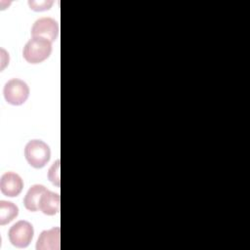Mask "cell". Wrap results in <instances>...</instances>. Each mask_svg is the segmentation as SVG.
<instances>
[{
    "label": "cell",
    "instance_id": "cell-1",
    "mask_svg": "<svg viewBox=\"0 0 250 250\" xmlns=\"http://www.w3.org/2000/svg\"><path fill=\"white\" fill-rule=\"evenodd\" d=\"M52 53V42L41 37H31L23 47L24 60L32 64L40 63L47 60Z\"/></svg>",
    "mask_w": 250,
    "mask_h": 250
},
{
    "label": "cell",
    "instance_id": "cell-2",
    "mask_svg": "<svg viewBox=\"0 0 250 250\" xmlns=\"http://www.w3.org/2000/svg\"><path fill=\"white\" fill-rule=\"evenodd\" d=\"M24 157L28 164L34 168L44 167L51 157L49 146L41 140H31L24 147Z\"/></svg>",
    "mask_w": 250,
    "mask_h": 250
},
{
    "label": "cell",
    "instance_id": "cell-3",
    "mask_svg": "<svg viewBox=\"0 0 250 250\" xmlns=\"http://www.w3.org/2000/svg\"><path fill=\"white\" fill-rule=\"evenodd\" d=\"M3 94L6 102L13 105H21L29 96V87L21 79H10L4 86Z\"/></svg>",
    "mask_w": 250,
    "mask_h": 250
},
{
    "label": "cell",
    "instance_id": "cell-4",
    "mask_svg": "<svg viewBox=\"0 0 250 250\" xmlns=\"http://www.w3.org/2000/svg\"><path fill=\"white\" fill-rule=\"evenodd\" d=\"M34 229L32 225L24 220L18 221L9 229L8 236L10 242L18 248H25L33 238Z\"/></svg>",
    "mask_w": 250,
    "mask_h": 250
},
{
    "label": "cell",
    "instance_id": "cell-5",
    "mask_svg": "<svg viewBox=\"0 0 250 250\" xmlns=\"http://www.w3.org/2000/svg\"><path fill=\"white\" fill-rule=\"evenodd\" d=\"M59 35L58 22L49 17H43L36 20L31 27L32 37H41L54 42Z\"/></svg>",
    "mask_w": 250,
    "mask_h": 250
},
{
    "label": "cell",
    "instance_id": "cell-6",
    "mask_svg": "<svg viewBox=\"0 0 250 250\" xmlns=\"http://www.w3.org/2000/svg\"><path fill=\"white\" fill-rule=\"evenodd\" d=\"M23 188V182L20 175L15 172H6L0 179L1 192L9 197L18 196Z\"/></svg>",
    "mask_w": 250,
    "mask_h": 250
},
{
    "label": "cell",
    "instance_id": "cell-7",
    "mask_svg": "<svg viewBox=\"0 0 250 250\" xmlns=\"http://www.w3.org/2000/svg\"><path fill=\"white\" fill-rule=\"evenodd\" d=\"M61 229L54 227L48 230H43L36 242L37 250H59L60 249Z\"/></svg>",
    "mask_w": 250,
    "mask_h": 250
},
{
    "label": "cell",
    "instance_id": "cell-8",
    "mask_svg": "<svg viewBox=\"0 0 250 250\" xmlns=\"http://www.w3.org/2000/svg\"><path fill=\"white\" fill-rule=\"evenodd\" d=\"M60 194L51 190H46L39 201L38 210L48 216H53L60 211Z\"/></svg>",
    "mask_w": 250,
    "mask_h": 250
},
{
    "label": "cell",
    "instance_id": "cell-9",
    "mask_svg": "<svg viewBox=\"0 0 250 250\" xmlns=\"http://www.w3.org/2000/svg\"><path fill=\"white\" fill-rule=\"evenodd\" d=\"M46 190H47V188L43 185L37 184V185L31 186L23 198L24 207L31 212L37 211L40 198Z\"/></svg>",
    "mask_w": 250,
    "mask_h": 250
},
{
    "label": "cell",
    "instance_id": "cell-10",
    "mask_svg": "<svg viewBox=\"0 0 250 250\" xmlns=\"http://www.w3.org/2000/svg\"><path fill=\"white\" fill-rule=\"evenodd\" d=\"M19 214V208L11 201L0 200V225L4 226L12 222Z\"/></svg>",
    "mask_w": 250,
    "mask_h": 250
},
{
    "label": "cell",
    "instance_id": "cell-11",
    "mask_svg": "<svg viewBox=\"0 0 250 250\" xmlns=\"http://www.w3.org/2000/svg\"><path fill=\"white\" fill-rule=\"evenodd\" d=\"M61 161L60 159L56 160L53 165L50 167L49 169V173H48V178L49 180L57 187H60L61 185V181H60V165Z\"/></svg>",
    "mask_w": 250,
    "mask_h": 250
},
{
    "label": "cell",
    "instance_id": "cell-12",
    "mask_svg": "<svg viewBox=\"0 0 250 250\" xmlns=\"http://www.w3.org/2000/svg\"><path fill=\"white\" fill-rule=\"evenodd\" d=\"M28 5L31 10L36 11V12H42L49 10L51 6L53 5L52 0H42V1H37V0H29Z\"/></svg>",
    "mask_w": 250,
    "mask_h": 250
}]
</instances>
